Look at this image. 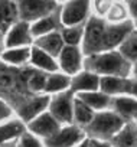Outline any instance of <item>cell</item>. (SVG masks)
<instances>
[{"instance_id":"19","label":"cell","mask_w":137,"mask_h":147,"mask_svg":"<svg viewBox=\"0 0 137 147\" xmlns=\"http://www.w3.org/2000/svg\"><path fill=\"white\" fill-rule=\"evenodd\" d=\"M61 29H62V25H61V20H59V10L56 13L48 16V18H43L38 22L30 23V30H32L33 39L46 36V35L58 32Z\"/></svg>"},{"instance_id":"26","label":"cell","mask_w":137,"mask_h":147,"mask_svg":"<svg viewBox=\"0 0 137 147\" xmlns=\"http://www.w3.org/2000/svg\"><path fill=\"white\" fill-rule=\"evenodd\" d=\"M118 52L133 65L137 62V29L134 28V30L126 38V40L121 43V46L118 48Z\"/></svg>"},{"instance_id":"36","label":"cell","mask_w":137,"mask_h":147,"mask_svg":"<svg viewBox=\"0 0 137 147\" xmlns=\"http://www.w3.org/2000/svg\"><path fill=\"white\" fill-rule=\"evenodd\" d=\"M133 80V84H131V97L137 98V80L136 78H131Z\"/></svg>"},{"instance_id":"16","label":"cell","mask_w":137,"mask_h":147,"mask_svg":"<svg viewBox=\"0 0 137 147\" xmlns=\"http://www.w3.org/2000/svg\"><path fill=\"white\" fill-rule=\"evenodd\" d=\"M29 63L33 66V69L43 72V74H53V72L59 71L56 58H53L49 53L38 49L33 45H32V49H30V62Z\"/></svg>"},{"instance_id":"8","label":"cell","mask_w":137,"mask_h":147,"mask_svg":"<svg viewBox=\"0 0 137 147\" xmlns=\"http://www.w3.org/2000/svg\"><path fill=\"white\" fill-rule=\"evenodd\" d=\"M85 140H87V134L84 128L75 124H68V125H62L61 130L53 137L43 141V144L45 147H77Z\"/></svg>"},{"instance_id":"9","label":"cell","mask_w":137,"mask_h":147,"mask_svg":"<svg viewBox=\"0 0 137 147\" xmlns=\"http://www.w3.org/2000/svg\"><path fill=\"white\" fill-rule=\"evenodd\" d=\"M84 53L80 46H63L62 52L56 58L59 72L68 77H75L77 74L84 71Z\"/></svg>"},{"instance_id":"14","label":"cell","mask_w":137,"mask_h":147,"mask_svg":"<svg viewBox=\"0 0 137 147\" xmlns=\"http://www.w3.org/2000/svg\"><path fill=\"white\" fill-rule=\"evenodd\" d=\"M100 77L90 71H81L75 77L71 78V91L78 95V94H85V92H94L100 91Z\"/></svg>"},{"instance_id":"12","label":"cell","mask_w":137,"mask_h":147,"mask_svg":"<svg viewBox=\"0 0 137 147\" xmlns=\"http://www.w3.org/2000/svg\"><path fill=\"white\" fill-rule=\"evenodd\" d=\"M49 102H51V97L46 94H40V95H35L32 100H29L28 102H25L19 113H18V118L28 125L30 121H33L35 118H38L39 115H42L43 113L48 111L49 108Z\"/></svg>"},{"instance_id":"22","label":"cell","mask_w":137,"mask_h":147,"mask_svg":"<svg viewBox=\"0 0 137 147\" xmlns=\"http://www.w3.org/2000/svg\"><path fill=\"white\" fill-rule=\"evenodd\" d=\"M71 90V77L65 75L62 72H53V74H48L46 78V87H45V94L52 97L65 91Z\"/></svg>"},{"instance_id":"17","label":"cell","mask_w":137,"mask_h":147,"mask_svg":"<svg viewBox=\"0 0 137 147\" xmlns=\"http://www.w3.org/2000/svg\"><path fill=\"white\" fill-rule=\"evenodd\" d=\"M20 20L18 2L0 0V32L6 33Z\"/></svg>"},{"instance_id":"11","label":"cell","mask_w":137,"mask_h":147,"mask_svg":"<svg viewBox=\"0 0 137 147\" xmlns=\"http://www.w3.org/2000/svg\"><path fill=\"white\" fill-rule=\"evenodd\" d=\"M6 49L13 48H30L33 45V36L30 30V23L19 20L12 29L5 33Z\"/></svg>"},{"instance_id":"38","label":"cell","mask_w":137,"mask_h":147,"mask_svg":"<svg viewBox=\"0 0 137 147\" xmlns=\"http://www.w3.org/2000/svg\"><path fill=\"white\" fill-rule=\"evenodd\" d=\"M0 147H18V141L16 143H10V144H3V146H0Z\"/></svg>"},{"instance_id":"39","label":"cell","mask_w":137,"mask_h":147,"mask_svg":"<svg viewBox=\"0 0 137 147\" xmlns=\"http://www.w3.org/2000/svg\"><path fill=\"white\" fill-rule=\"evenodd\" d=\"M77 147H90V144H88V138H87L84 143H81L80 146H77Z\"/></svg>"},{"instance_id":"3","label":"cell","mask_w":137,"mask_h":147,"mask_svg":"<svg viewBox=\"0 0 137 147\" xmlns=\"http://www.w3.org/2000/svg\"><path fill=\"white\" fill-rule=\"evenodd\" d=\"M108 22L103 18L91 15V18L84 25V38L81 43V51L84 56H91L101 51V43Z\"/></svg>"},{"instance_id":"30","label":"cell","mask_w":137,"mask_h":147,"mask_svg":"<svg viewBox=\"0 0 137 147\" xmlns=\"http://www.w3.org/2000/svg\"><path fill=\"white\" fill-rule=\"evenodd\" d=\"M18 147H45L43 141L33 134H30L28 130L19 137L18 140Z\"/></svg>"},{"instance_id":"23","label":"cell","mask_w":137,"mask_h":147,"mask_svg":"<svg viewBox=\"0 0 137 147\" xmlns=\"http://www.w3.org/2000/svg\"><path fill=\"white\" fill-rule=\"evenodd\" d=\"M113 147H137V125L134 121L126 123L121 131L110 141Z\"/></svg>"},{"instance_id":"31","label":"cell","mask_w":137,"mask_h":147,"mask_svg":"<svg viewBox=\"0 0 137 147\" xmlns=\"http://www.w3.org/2000/svg\"><path fill=\"white\" fill-rule=\"evenodd\" d=\"M15 117H13V110H12V107L5 101V100H2L0 98V124H5V123H7V121H10V120H13Z\"/></svg>"},{"instance_id":"15","label":"cell","mask_w":137,"mask_h":147,"mask_svg":"<svg viewBox=\"0 0 137 147\" xmlns=\"http://www.w3.org/2000/svg\"><path fill=\"white\" fill-rule=\"evenodd\" d=\"M111 110L118 114L126 123L137 120V98L131 95H123L113 98Z\"/></svg>"},{"instance_id":"5","label":"cell","mask_w":137,"mask_h":147,"mask_svg":"<svg viewBox=\"0 0 137 147\" xmlns=\"http://www.w3.org/2000/svg\"><path fill=\"white\" fill-rule=\"evenodd\" d=\"M20 20L33 23L43 18H48L59 10V3L48 0H22L18 2Z\"/></svg>"},{"instance_id":"35","label":"cell","mask_w":137,"mask_h":147,"mask_svg":"<svg viewBox=\"0 0 137 147\" xmlns=\"http://www.w3.org/2000/svg\"><path fill=\"white\" fill-rule=\"evenodd\" d=\"M6 51V40H5V33L0 32V58H2L3 52Z\"/></svg>"},{"instance_id":"40","label":"cell","mask_w":137,"mask_h":147,"mask_svg":"<svg viewBox=\"0 0 137 147\" xmlns=\"http://www.w3.org/2000/svg\"><path fill=\"white\" fill-rule=\"evenodd\" d=\"M134 28H136V29H137V22H134Z\"/></svg>"},{"instance_id":"4","label":"cell","mask_w":137,"mask_h":147,"mask_svg":"<svg viewBox=\"0 0 137 147\" xmlns=\"http://www.w3.org/2000/svg\"><path fill=\"white\" fill-rule=\"evenodd\" d=\"M91 15V3L84 0H70L59 6V20L62 28L84 26Z\"/></svg>"},{"instance_id":"24","label":"cell","mask_w":137,"mask_h":147,"mask_svg":"<svg viewBox=\"0 0 137 147\" xmlns=\"http://www.w3.org/2000/svg\"><path fill=\"white\" fill-rule=\"evenodd\" d=\"M30 48H13V49H6L2 55V59L6 65L10 66H25L30 62Z\"/></svg>"},{"instance_id":"33","label":"cell","mask_w":137,"mask_h":147,"mask_svg":"<svg viewBox=\"0 0 137 147\" xmlns=\"http://www.w3.org/2000/svg\"><path fill=\"white\" fill-rule=\"evenodd\" d=\"M12 84V78L9 74L0 72V87H9Z\"/></svg>"},{"instance_id":"18","label":"cell","mask_w":137,"mask_h":147,"mask_svg":"<svg viewBox=\"0 0 137 147\" xmlns=\"http://www.w3.org/2000/svg\"><path fill=\"white\" fill-rule=\"evenodd\" d=\"M33 46H36L38 49L49 53L53 58H58L59 53L62 52L65 43H63V39L61 36V30H58V32H53V33H49L46 36L35 39L33 40Z\"/></svg>"},{"instance_id":"21","label":"cell","mask_w":137,"mask_h":147,"mask_svg":"<svg viewBox=\"0 0 137 147\" xmlns=\"http://www.w3.org/2000/svg\"><path fill=\"white\" fill-rule=\"evenodd\" d=\"M25 131H26V125L18 117H15L13 120L5 124H0V146L16 143Z\"/></svg>"},{"instance_id":"2","label":"cell","mask_w":137,"mask_h":147,"mask_svg":"<svg viewBox=\"0 0 137 147\" xmlns=\"http://www.w3.org/2000/svg\"><path fill=\"white\" fill-rule=\"evenodd\" d=\"M126 125V121L113 110L95 113L92 121L84 128L88 140L111 141Z\"/></svg>"},{"instance_id":"6","label":"cell","mask_w":137,"mask_h":147,"mask_svg":"<svg viewBox=\"0 0 137 147\" xmlns=\"http://www.w3.org/2000/svg\"><path fill=\"white\" fill-rule=\"evenodd\" d=\"M74 102H75V94L71 90L65 91V92L51 97L48 111L59 124L62 125L72 124L74 123Z\"/></svg>"},{"instance_id":"13","label":"cell","mask_w":137,"mask_h":147,"mask_svg":"<svg viewBox=\"0 0 137 147\" xmlns=\"http://www.w3.org/2000/svg\"><path fill=\"white\" fill-rule=\"evenodd\" d=\"M131 78H120V77H103L100 80V91L105 95L115 98L123 95H131Z\"/></svg>"},{"instance_id":"10","label":"cell","mask_w":137,"mask_h":147,"mask_svg":"<svg viewBox=\"0 0 137 147\" xmlns=\"http://www.w3.org/2000/svg\"><path fill=\"white\" fill-rule=\"evenodd\" d=\"M62 124H59L49 111L43 113L42 115H39L38 118H35L33 121H30L26 125V130L33 134L35 137L40 138L42 141L49 140L51 137H53L59 130H61Z\"/></svg>"},{"instance_id":"29","label":"cell","mask_w":137,"mask_h":147,"mask_svg":"<svg viewBox=\"0 0 137 147\" xmlns=\"http://www.w3.org/2000/svg\"><path fill=\"white\" fill-rule=\"evenodd\" d=\"M105 20L108 23H121V22L130 20L126 3H111V7L105 16Z\"/></svg>"},{"instance_id":"27","label":"cell","mask_w":137,"mask_h":147,"mask_svg":"<svg viewBox=\"0 0 137 147\" xmlns=\"http://www.w3.org/2000/svg\"><path fill=\"white\" fill-rule=\"evenodd\" d=\"M61 36L63 39L65 46H80L84 38V26H74V28H62Z\"/></svg>"},{"instance_id":"7","label":"cell","mask_w":137,"mask_h":147,"mask_svg":"<svg viewBox=\"0 0 137 147\" xmlns=\"http://www.w3.org/2000/svg\"><path fill=\"white\" fill-rule=\"evenodd\" d=\"M133 30H134V22L133 20H126V22H121V23H108L105 33H104V39H103L100 52L118 51L121 43L126 40V38Z\"/></svg>"},{"instance_id":"41","label":"cell","mask_w":137,"mask_h":147,"mask_svg":"<svg viewBox=\"0 0 137 147\" xmlns=\"http://www.w3.org/2000/svg\"><path fill=\"white\" fill-rule=\"evenodd\" d=\"M134 123H136V125H137V120H136V121H134Z\"/></svg>"},{"instance_id":"37","label":"cell","mask_w":137,"mask_h":147,"mask_svg":"<svg viewBox=\"0 0 137 147\" xmlns=\"http://www.w3.org/2000/svg\"><path fill=\"white\" fill-rule=\"evenodd\" d=\"M131 78H136V80H137V62L133 63V68H131Z\"/></svg>"},{"instance_id":"32","label":"cell","mask_w":137,"mask_h":147,"mask_svg":"<svg viewBox=\"0 0 137 147\" xmlns=\"http://www.w3.org/2000/svg\"><path fill=\"white\" fill-rule=\"evenodd\" d=\"M127 12H128V18L133 22H137V0H133V2H127Z\"/></svg>"},{"instance_id":"28","label":"cell","mask_w":137,"mask_h":147,"mask_svg":"<svg viewBox=\"0 0 137 147\" xmlns=\"http://www.w3.org/2000/svg\"><path fill=\"white\" fill-rule=\"evenodd\" d=\"M46 78H48V74H43V72H39V71L33 69L30 72V75L28 77V81H26V85H28L29 91L33 92L35 95L45 94Z\"/></svg>"},{"instance_id":"25","label":"cell","mask_w":137,"mask_h":147,"mask_svg":"<svg viewBox=\"0 0 137 147\" xmlns=\"http://www.w3.org/2000/svg\"><path fill=\"white\" fill-rule=\"evenodd\" d=\"M95 113L88 107L85 105L81 100H78L75 97V102H74V123L75 125L81 127V128H85L94 118Z\"/></svg>"},{"instance_id":"34","label":"cell","mask_w":137,"mask_h":147,"mask_svg":"<svg viewBox=\"0 0 137 147\" xmlns=\"http://www.w3.org/2000/svg\"><path fill=\"white\" fill-rule=\"evenodd\" d=\"M90 147H113L111 143L108 141H100V140H88Z\"/></svg>"},{"instance_id":"20","label":"cell","mask_w":137,"mask_h":147,"mask_svg":"<svg viewBox=\"0 0 137 147\" xmlns=\"http://www.w3.org/2000/svg\"><path fill=\"white\" fill-rule=\"evenodd\" d=\"M78 100H81L85 105H88L94 113H101L111 110V102L113 98L105 95L101 91H94V92H85V94H78L75 95Z\"/></svg>"},{"instance_id":"1","label":"cell","mask_w":137,"mask_h":147,"mask_svg":"<svg viewBox=\"0 0 137 147\" xmlns=\"http://www.w3.org/2000/svg\"><path fill=\"white\" fill-rule=\"evenodd\" d=\"M133 65L118 52H100L91 56H85L84 69L90 71L100 78L103 77H120V78H131Z\"/></svg>"}]
</instances>
